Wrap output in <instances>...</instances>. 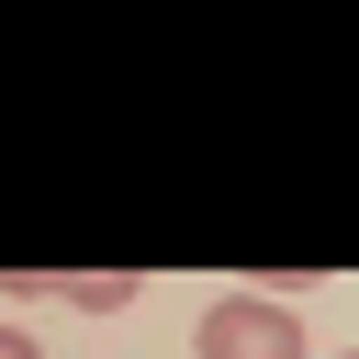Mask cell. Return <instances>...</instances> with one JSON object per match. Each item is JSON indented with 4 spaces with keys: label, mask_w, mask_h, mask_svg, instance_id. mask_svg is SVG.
<instances>
[{
    "label": "cell",
    "mask_w": 359,
    "mask_h": 359,
    "mask_svg": "<svg viewBox=\"0 0 359 359\" xmlns=\"http://www.w3.org/2000/svg\"><path fill=\"white\" fill-rule=\"evenodd\" d=\"M191 359H303V314L269 292H224V303H202Z\"/></svg>",
    "instance_id": "1"
},
{
    "label": "cell",
    "mask_w": 359,
    "mask_h": 359,
    "mask_svg": "<svg viewBox=\"0 0 359 359\" xmlns=\"http://www.w3.org/2000/svg\"><path fill=\"white\" fill-rule=\"evenodd\" d=\"M56 292H67L79 314H123V303H135V269H67Z\"/></svg>",
    "instance_id": "2"
},
{
    "label": "cell",
    "mask_w": 359,
    "mask_h": 359,
    "mask_svg": "<svg viewBox=\"0 0 359 359\" xmlns=\"http://www.w3.org/2000/svg\"><path fill=\"white\" fill-rule=\"evenodd\" d=\"M0 359H45V348H34V337H22V325H0Z\"/></svg>",
    "instance_id": "3"
}]
</instances>
